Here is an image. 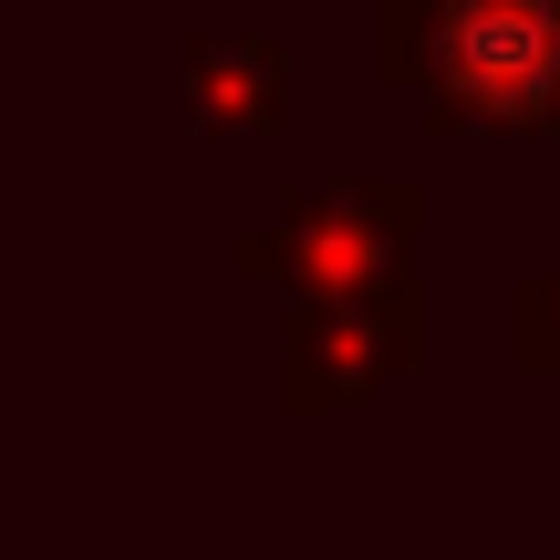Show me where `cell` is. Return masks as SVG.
<instances>
[{
	"instance_id": "6da1fadb",
	"label": "cell",
	"mask_w": 560,
	"mask_h": 560,
	"mask_svg": "<svg viewBox=\"0 0 560 560\" xmlns=\"http://www.w3.org/2000/svg\"><path fill=\"white\" fill-rule=\"evenodd\" d=\"M550 52H560V32H550L540 0H467L457 32H446V62H457L467 94H488V104H529L550 83Z\"/></svg>"
}]
</instances>
